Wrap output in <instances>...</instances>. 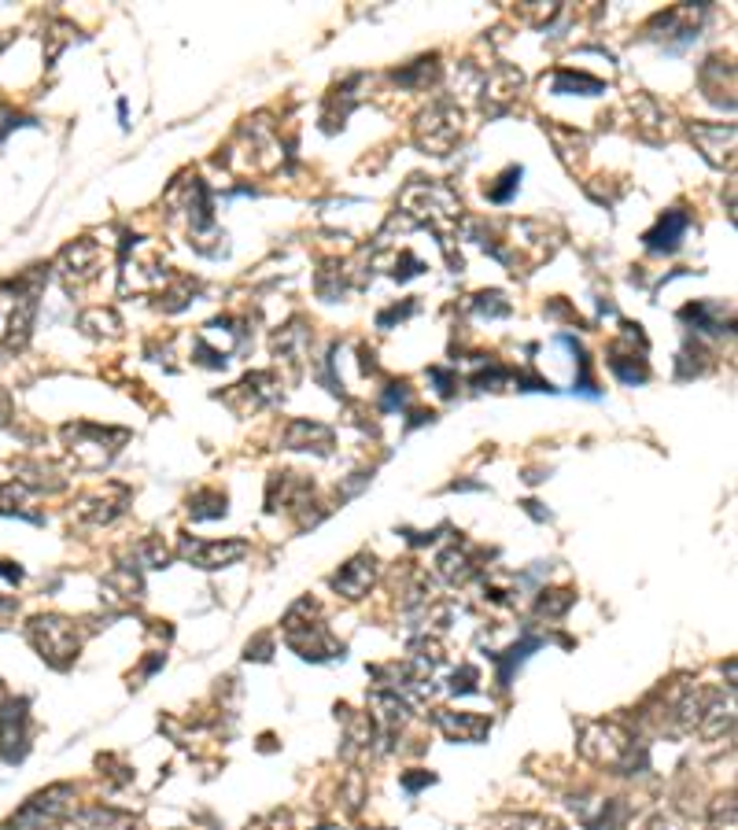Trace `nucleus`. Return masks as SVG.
Instances as JSON below:
<instances>
[{
    "instance_id": "obj_18",
    "label": "nucleus",
    "mask_w": 738,
    "mask_h": 830,
    "mask_svg": "<svg viewBox=\"0 0 738 830\" xmlns=\"http://www.w3.org/2000/svg\"><path fill=\"white\" fill-rule=\"evenodd\" d=\"M554 89H558V92H568V89H576V92H584V97H591V92H602V81L587 78V74L558 71V74H554Z\"/></svg>"
},
{
    "instance_id": "obj_22",
    "label": "nucleus",
    "mask_w": 738,
    "mask_h": 830,
    "mask_svg": "<svg viewBox=\"0 0 738 830\" xmlns=\"http://www.w3.org/2000/svg\"><path fill=\"white\" fill-rule=\"evenodd\" d=\"M425 782H433V776H428V771H425V776H406L403 787H406V790H422Z\"/></svg>"
},
{
    "instance_id": "obj_6",
    "label": "nucleus",
    "mask_w": 738,
    "mask_h": 830,
    "mask_svg": "<svg viewBox=\"0 0 738 830\" xmlns=\"http://www.w3.org/2000/svg\"><path fill=\"white\" fill-rule=\"evenodd\" d=\"M458 134H462V115H454L451 108H436L433 115H425L422 123V144L433 148L436 155H443L447 148H451L458 141Z\"/></svg>"
},
{
    "instance_id": "obj_1",
    "label": "nucleus",
    "mask_w": 738,
    "mask_h": 830,
    "mask_svg": "<svg viewBox=\"0 0 738 830\" xmlns=\"http://www.w3.org/2000/svg\"><path fill=\"white\" fill-rule=\"evenodd\" d=\"M580 753L587 760L605 764V768H616L621 776H631L635 753H639V739L628 731V727L602 720V724H584L580 727Z\"/></svg>"
},
{
    "instance_id": "obj_10",
    "label": "nucleus",
    "mask_w": 738,
    "mask_h": 830,
    "mask_svg": "<svg viewBox=\"0 0 738 830\" xmlns=\"http://www.w3.org/2000/svg\"><path fill=\"white\" fill-rule=\"evenodd\" d=\"M285 447L288 451H317L329 454L333 451V428L317 425V422H292L285 428Z\"/></svg>"
},
{
    "instance_id": "obj_2",
    "label": "nucleus",
    "mask_w": 738,
    "mask_h": 830,
    "mask_svg": "<svg viewBox=\"0 0 738 830\" xmlns=\"http://www.w3.org/2000/svg\"><path fill=\"white\" fill-rule=\"evenodd\" d=\"M71 808H74V787L55 782V787L41 790V794L26 801V805L8 819V830H55L71 816Z\"/></svg>"
},
{
    "instance_id": "obj_3",
    "label": "nucleus",
    "mask_w": 738,
    "mask_h": 830,
    "mask_svg": "<svg viewBox=\"0 0 738 830\" xmlns=\"http://www.w3.org/2000/svg\"><path fill=\"white\" fill-rule=\"evenodd\" d=\"M26 636H30L37 654L55 668H67L82 650L78 628H74L67 617H34L30 628H26Z\"/></svg>"
},
{
    "instance_id": "obj_17",
    "label": "nucleus",
    "mask_w": 738,
    "mask_h": 830,
    "mask_svg": "<svg viewBox=\"0 0 738 830\" xmlns=\"http://www.w3.org/2000/svg\"><path fill=\"white\" fill-rule=\"evenodd\" d=\"M488 830H565V827L547 816H502Z\"/></svg>"
},
{
    "instance_id": "obj_14",
    "label": "nucleus",
    "mask_w": 738,
    "mask_h": 830,
    "mask_svg": "<svg viewBox=\"0 0 738 830\" xmlns=\"http://www.w3.org/2000/svg\"><path fill=\"white\" fill-rule=\"evenodd\" d=\"M687 214L684 211H668L665 218L658 222L650 232H647V248H653V251H672L679 244V237L687 232Z\"/></svg>"
},
{
    "instance_id": "obj_8",
    "label": "nucleus",
    "mask_w": 738,
    "mask_h": 830,
    "mask_svg": "<svg viewBox=\"0 0 738 830\" xmlns=\"http://www.w3.org/2000/svg\"><path fill=\"white\" fill-rule=\"evenodd\" d=\"M373 576H377V562L370 554H359L333 576V591H340L343 599H362L373 587Z\"/></svg>"
},
{
    "instance_id": "obj_20",
    "label": "nucleus",
    "mask_w": 738,
    "mask_h": 830,
    "mask_svg": "<svg viewBox=\"0 0 738 830\" xmlns=\"http://www.w3.org/2000/svg\"><path fill=\"white\" fill-rule=\"evenodd\" d=\"M647 830H690V823H684L679 816H653Z\"/></svg>"
},
{
    "instance_id": "obj_24",
    "label": "nucleus",
    "mask_w": 738,
    "mask_h": 830,
    "mask_svg": "<svg viewBox=\"0 0 738 830\" xmlns=\"http://www.w3.org/2000/svg\"><path fill=\"white\" fill-rule=\"evenodd\" d=\"M0 425H4V410H0Z\"/></svg>"
},
{
    "instance_id": "obj_7",
    "label": "nucleus",
    "mask_w": 738,
    "mask_h": 830,
    "mask_svg": "<svg viewBox=\"0 0 738 830\" xmlns=\"http://www.w3.org/2000/svg\"><path fill=\"white\" fill-rule=\"evenodd\" d=\"M573 805V813L580 816V823L587 830H621L624 827V816H628V808L621 805V801L613 797H591V808L584 805V801H568Z\"/></svg>"
},
{
    "instance_id": "obj_13",
    "label": "nucleus",
    "mask_w": 738,
    "mask_h": 830,
    "mask_svg": "<svg viewBox=\"0 0 738 830\" xmlns=\"http://www.w3.org/2000/svg\"><path fill=\"white\" fill-rule=\"evenodd\" d=\"M440 576L447 583H454V587H462V583H470L476 573H480V565L473 562L470 557V550L465 546H451V550H443L440 554Z\"/></svg>"
},
{
    "instance_id": "obj_23",
    "label": "nucleus",
    "mask_w": 738,
    "mask_h": 830,
    "mask_svg": "<svg viewBox=\"0 0 738 830\" xmlns=\"http://www.w3.org/2000/svg\"><path fill=\"white\" fill-rule=\"evenodd\" d=\"M0 576H8V580H18L23 573H18V568H8V562H0Z\"/></svg>"
},
{
    "instance_id": "obj_19",
    "label": "nucleus",
    "mask_w": 738,
    "mask_h": 830,
    "mask_svg": "<svg viewBox=\"0 0 738 830\" xmlns=\"http://www.w3.org/2000/svg\"><path fill=\"white\" fill-rule=\"evenodd\" d=\"M558 599H550V594L543 591V599H539V617H562V613L573 605V591H554Z\"/></svg>"
},
{
    "instance_id": "obj_16",
    "label": "nucleus",
    "mask_w": 738,
    "mask_h": 830,
    "mask_svg": "<svg viewBox=\"0 0 738 830\" xmlns=\"http://www.w3.org/2000/svg\"><path fill=\"white\" fill-rule=\"evenodd\" d=\"M189 513H192V520L222 517V513H226V495H222V491H200V495L189 502Z\"/></svg>"
},
{
    "instance_id": "obj_21",
    "label": "nucleus",
    "mask_w": 738,
    "mask_h": 830,
    "mask_svg": "<svg viewBox=\"0 0 738 830\" xmlns=\"http://www.w3.org/2000/svg\"><path fill=\"white\" fill-rule=\"evenodd\" d=\"M248 830H288V816L285 813H274L270 819H255Z\"/></svg>"
},
{
    "instance_id": "obj_9",
    "label": "nucleus",
    "mask_w": 738,
    "mask_h": 830,
    "mask_svg": "<svg viewBox=\"0 0 738 830\" xmlns=\"http://www.w3.org/2000/svg\"><path fill=\"white\" fill-rule=\"evenodd\" d=\"M126 502H129V491L118 488V483H111V488H104L100 495L82 499L78 513H82L86 520H92V525H108V520H115L118 513L126 510Z\"/></svg>"
},
{
    "instance_id": "obj_12",
    "label": "nucleus",
    "mask_w": 738,
    "mask_h": 830,
    "mask_svg": "<svg viewBox=\"0 0 738 830\" xmlns=\"http://www.w3.org/2000/svg\"><path fill=\"white\" fill-rule=\"evenodd\" d=\"M63 269H67V277H74V281H92L100 269V251L97 244H89V240H82V244H74L63 251Z\"/></svg>"
},
{
    "instance_id": "obj_15",
    "label": "nucleus",
    "mask_w": 738,
    "mask_h": 830,
    "mask_svg": "<svg viewBox=\"0 0 738 830\" xmlns=\"http://www.w3.org/2000/svg\"><path fill=\"white\" fill-rule=\"evenodd\" d=\"M78 830H134V816L118 808H86L78 816Z\"/></svg>"
},
{
    "instance_id": "obj_4",
    "label": "nucleus",
    "mask_w": 738,
    "mask_h": 830,
    "mask_svg": "<svg viewBox=\"0 0 738 830\" xmlns=\"http://www.w3.org/2000/svg\"><path fill=\"white\" fill-rule=\"evenodd\" d=\"M26 745H30V713H26V702L0 705V753H4V760H23Z\"/></svg>"
},
{
    "instance_id": "obj_11",
    "label": "nucleus",
    "mask_w": 738,
    "mask_h": 830,
    "mask_svg": "<svg viewBox=\"0 0 738 830\" xmlns=\"http://www.w3.org/2000/svg\"><path fill=\"white\" fill-rule=\"evenodd\" d=\"M436 724H440V731L454 742H480L488 739L491 731V724L476 713H436Z\"/></svg>"
},
{
    "instance_id": "obj_5",
    "label": "nucleus",
    "mask_w": 738,
    "mask_h": 830,
    "mask_svg": "<svg viewBox=\"0 0 738 830\" xmlns=\"http://www.w3.org/2000/svg\"><path fill=\"white\" fill-rule=\"evenodd\" d=\"M248 554L245 539H233V543H200V539H185L182 543V557L192 562L196 568H226L233 562Z\"/></svg>"
}]
</instances>
